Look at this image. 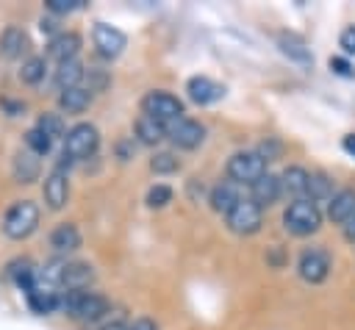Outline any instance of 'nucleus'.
Returning <instances> with one entry per match:
<instances>
[{
	"mask_svg": "<svg viewBox=\"0 0 355 330\" xmlns=\"http://www.w3.org/2000/svg\"><path fill=\"white\" fill-rule=\"evenodd\" d=\"M58 308H64L75 319L94 322L103 313H108V299L94 291H67L64 297H58Z\"/></svg>",
	"mask_w": 355,
	"mask_h": 330,
	"instance_id": "1",
	"label": "nucleus"
},
{
	"mask_svg": "<svg viewBox=\"0 0 355 330\" xmlns=\"http://www.w3.org/2000/svg\"><path fill=\"white\" fill-rule=\"evenodd\" d=\"M36 225H39V208H36V202H31V200L14 202V205L6 211V216H3V233H6L8 238H14V241L28 238V236L36 230Z\"/></svg>",
	"mask_w": 355,
	"mask_h": 330,
	"instance_id": "2",
	"label": "nucleus"
},
{
	"mask_svg": "<svg viewBox=\"0 0 355 330\" xmlns=\"http://www.w3.org/2000/svg\"><path fill=\"white\" fill-rule=\"evenodd\" d=\"M283 227L294 236H311L322 227V214L311 200H294L283 211Z\"/></svg>",
	"mask_w": 355,
	"mask_h": 330,
	"instance_id": "3",
	"label": "nucleus"
},
{
	"mask_svg": "<svg viewBox=\"0 0 355 330\" xmlns=\"http://www.w3.org/2000/svg\"><path fill=\"white\" fill-rule=\"evenodd\" d=\"M97 147H100V133L89 122H80L64 133V158L67 161H83V158L94 155Z\"/></svg>",
	"mask_w": 355,
	"mask_h": 330,
	"instance_id": "4",
	"label": "nucleus"
},
{
	"mask_svg": "<svg viewBox=\"0 0 355 330\" xmlns=\"http://www.w3.org/2000/svg\"><path fill=\"white\" fill-rule=\"evenodd\" d=\"M227 175L233 183H255L261 175H266V158L261 153H252V150H241L236 155H230L227 161Z\"/></svg>",
	"mask_w": 355,
	"mask_h": 330,
	"instance_id": "5",
	"label": "nucleus"
},
{
	"mask_svg": "<svg viewBox=\"0 0 355 330\" xmlns=\"http://www.w3.org/2000/svg\"><path fill=\"white\" fill-rule=\"evenodd\" d=\"M225 219H227V227H230L236 236H252V233H258L261 225H263V208L255 205L252 200H244V197H241Z\"/></svg>",
	"mask_w": 355,
	"mask_h": 330,
	"instance_id": "6",
	"label": "nucleus"
},
{
	"mask_svg": "<svg viewBox=\"0 0 355 330\" xmlns=\"http://www.w3.org/2000/svg\"><path fill=\"white\" fill-rule=\"evenodd\" d=\"M141 111H144V116L166 125V122L183 116V103L175 94H169V92H150L141 100Z\"/></svg>",
	"mask_w": 355,
	"mask_h": 330,
	"instance_id": "7",
	"label": "nucleus"
},
{
	"mask_svg": "<svg viewBox=\"0 0 355 330\" xmlns=\"http://www.w3.org/2000/svg\"><path fill=\"white\" fill-rule=\"evenodd\" d=\"M166 139L183 150H194L197 144H202L205 139V128L197 122V119H189V116H180V119H172L166 122Z\"/></svg>",
	"mask_w": 355,
	"mask_h": 330,
	"instance_id": "8",
	"label": "nucleus"
},
{
	"mask_svg": "<svg viewBox=\"0 0 355 330\" xmlns=\"http://www.w3.org/2000/svg\"><path fill=\"white\" fill-rule=\"evenodd\" d=\"M330 255H327V250H322V247H311V250H305L302 255H300V263H297V269H300V277L305 280V283H322L327 275H330Z\"/></svg>",
	"mask_w": 355,
	"mask_h": 330,
	"instance_id": "9",
	"label": "nucleus"
},
{
	"mask_svg": "<svg viewBox=\"0 0 355 330\" xmlns=\"http://www.w3.org/2000/svg\"><path fill=\"white\" fill-rule=\"evenodd\" d=\"M92 39H94V47H97V53L103 58H116L125 50V44H128L125 33L119 28H114V25H105V22H97L94 25Z\"/></svg>",
	"mask_w": 355,
	"mask_h": 330,
	"instance_id": "10",
	"label": "nucleus"
},
{
	"mask_svg": "<svg viewBox=\"0 0 355 330\" xmlns=\"http://www.w3.org/2000/svg\"><path fill=\"white\" fill-rule=\"evenodd\" d=\"M186 92H189V97H191L197 105H211V103H216V100L225 97V86L216 83V80H211V78H205V75L191 78V80L186 83Z\"/></svg>",
	"mask_w": 355,
	"mask_h": 330,
	"instance_id": "11",
	"label": "nucleus"
},
{
	"mask_svg": "<svg viewBox=\"0 0 355 330\" xmlns=\"http://www.w3.org/2000/svg\"><path fill=\"white\" fill-rule=\"evenodd\" d=\"M67 197H69V180H67V175H64L61 166H58V169H53V172L47 175V180H44V202H47V208L58 211V208L67 205Z\"/></svg>",
	"mask_w": 355,
	"mask_h": 330,
	"instance_id": "12",
	"label": "nucleus"
},
{
	"mask_svg": "<svg viewBox=\"0 0 355 330\" xmlns=\"http://www.w3.org/2000/svg\"><path fill=\"white\" fill-rule=\"evenodd\" d=\"M327 216H330V222H336V225L344 227V225L355 216V191H352V189L336 191L333 200L327 202Z\"/></svg>",
	"mask_w": 355,
	"mask_h": 330,
	"instance_id": "13",
	"label": "nucleus"
},
{
	"mask_svg": "<svg viewBox=\"0 0 355 330\" xmlns=\"http://www.w3.org/2000/svg\"><path fill=\"white\" fill-rule=\"evenodd\" d=\"M239 200H241V191H239V183H233V180H219L211 189V208L216 214H225L227 216Z\"/></svg>",
	"mask_w": 355,
	"mask_h": 330,
	"instance_id": "14",
	"label": "nucleus"
},
{
	"mask_svg": "<svg viewBox=\"0 0 355 330\" xmlns=\"http://www.w3.org/2000/svg\"><path fill=\"white\" fill-rule=\"evenodd\" d=\"M308 177H311V172H305L302 166H288L280 175V194L294 197V200H305V194H308Z\"/></svg>",
	"mask_w": 355,
	"mask_h": 330,
	"instance_id": "15",
	"label": "nucleus"
},
{
	"mask_svg": "<svg viewBox=\"0 0 355 330\" xmlns=\"http://www.w3.org/2000/svg\"><path fill=\"white\" fill-rule=\"evenodd\" d=\"M250 189H252V197H250V200H252L255 205H261V208H263V205H272V202H277V197H280V177L266 172V175H261Z\"/></svg>",
	"mask_w": 355,
	"mask_h": 330,
	"instance_id": "16",
	"label": "nucleus"
},
{
	"mask_svg": "<svg viewBox=\"0 0 355 330\" xmlns=\"http://www.w3.org/2000/svg\"><path fill=\"white\" fill-rule=\"evenodd\" d=\"M92 280H94V272H92L89 263H67L64 266V277H61V288H67V291H83Z\"/></svg>",
	"mask_w": 355,
	"mask_h": 330,
	"instance_id": "17",
	"label": "nucleus"
},
{
	"mask_svg": "<svg viewBox=\"0 0 355 330\" xmlns=\"http://www.w3.org/2000/svg\"><path fill=\"white\" fill-rule=\"evenodd\" d=\"M25 44H28V36H25L22 28L8 25V28L3 31V36H0V53H3L6 58H19V55L25 53Z\"/></svg>",
	"mask_w": 355,
	"mask_h": 330,
	"instance_id": "18",
	"label": "nucleus"
},
{
	"mask_svg": "<svg viewBox=\"0 0 355 330\" xmlns=\"http://www.w3.org/2000/svg\"><path fill=\"white\" fill-rule=\"evenodd\" d=\"M78 47H80V36L78 33H58L53 42H50V55L61 64V61H69L78 55Z\"/></svg>",
	"mask_w": 355,
	"mask_h": 330,
	"instance_id": "19",
	"label": "nucleus"
},
{
	"mask_svg": "<svg viewBox=\"0 0 355 330\" xmlns=\"http://www.w3.org/2000/svg\"><path fill=\"white\" fill-rule=\"evenodd\" d=\"M86 75L83 64L78 58H69V61H61L58 69H55V86L64 92V89H75L80 83V78Z\"/></svg>",
	"mask_w": 355,
	"mask_h": 330,
	"instance_id": "20",
	"label": "nucleus"
},
{
	"mask_svg": "<svg viewBox=\"0 0 355 330\" xmlns=\"http://www.w3.org/2000/svg\"><path fill=\"white\" fill-rule=\"evenodd\" d=\"M89 103H92V92L83 89V86L64 89V92L58 94V105H61L67 114H80V111L89 108Z\"/></svg>",
	"mask_w": 355,
	"mask_h": 330,
	"instance_id": "21",
	"label": "nucleus"
},
{
	"mask_svg": "<svg viewBox=\"0 0 355 330\" xmlns=\"http://www.w3.org/2000/svg\"><path fill=\"white\" fill-rule=\"evenodd\" d=\"M50 244H53L58 252H72V250L80 247V230H78L75 225L64 222V225H58V227L50 233Z\"/></svg>",
	"mask_w": 355,
	"mask_h": 330,
	"instance_id": "22",
	"label": "nucleus"
},
{
	"mask_svg": "<svg viewBox=\"0 0 355 330\" xmlns=\"http://www.w3.org/2000/svg\"><path fill=\"white\" fill-rule=\"evenodd\" d=\"M136 136L141 144H158L161 139H166V125L164 122H155L150 116H141L136 122Z\"/></svg>",
	"mask_w": 355,
	"mask_h": 330,
	"instance_id": "23",
	"label": "nucleus"
},
{
	"mask_svg": "<svg viewBox=\"0 0 355 330\" xmlns=\"http://www.w3.org/2000/svg\"><path fill=\"white\" fill-rule=\"evenodd\" d=\"M308 200L311 202H322V200H333V180L324 175V172H311L308 177Z\"/></svg>",
	"mask_w": 355,
	"mask_h": 330,
	"instance_id": "24",
	"label": "nucleus"
},
{
	"mask_svg": "<svg viewBox=\"0 0 355 330\" xmlns=\"http://www.w3.org/2000/svg\"><path fill=\"white\" fill-rule=\"evenodd\" d=\"M8 275H11V280L22 288V291H31L33 288V283H36V269H33V263L31 261H14L11 266H8Z\"/></svg>",
	"mask_w": 355,
	"mask_h": 330,
	"instance_id": "25",
	"label": "nucleus"
},
{
	"mask_svg": "<svg viewBox=\"0 0 355 330\" xmlns=\"http://www.w3.org/2000/svg\"><path fill=\"white\" fill-rule=\"evenodd\" d=\"M277 42H280V50H283L291 61H297V64H311V61H313L311 50H308L297 36H286V33H283Z\"/></svg>",
	"mask_w": 355,
	"mask_h": 330,
	"instance_id": "26",
	"label": "nucleus"
},
{
	"mask_svg": "<svg viewBox=\"0 0 355 330\" xmlns=\"http://www.w3.org/2000/svg\"><path fill=\"white\" fill-rule=\"evenodd\" d=\"M36 175H39V161L33 158V153H19L14 158V177L19 183H31L36 180Z\"/></svg>",
	"mask_w": 355,
	"mask_h": 330,
	"instance_id": "27",
	"label": "nucleus"
},
{
	"mask_svg": "<svg viewBox=\"0 0 355 330\" xmlns=\"http://www.w3.org/2000/svg\"><path fill=\"white\" fill-rule=\"evenodd\" d=\"M28 305H31L36 313H50L53 308H58V291L31 288V291H28Z\"/></svg>",
	"mask_w": 355,
	"mask_h": 330,
	"instance_id": "28",
	"label": "nucleus"
},
{
	"mask_svg": "<svg viewBox=\"0 0 355 330\" xmlns=\"http://www.w3.org/2000/svg\"><path fill=\"white\" fill-rule=\"evenodd\" d=\"M36 130H42L50 141L53 139H64V119L58 114H42L36 122Z\"/></svg>",
	"mask_w": 355,
	"mask_h": 330,
	"instance_id": "29",
	"label": "nucleus"
},
{
	"mask_svg": "<svg viewBox=\"0 0 355 330\" xmlns=\"http://www.w3.org/2000/svg\"><path fill=\"white\" fill-rule=\"evenodd\" d=\"M19 78L25 80V83H39L42 78H44V58H39V55H31L25 64H22V69H19Z\"/></svg>",
	"mask_w": 355,
	"mask_h": 330,
	"instance_id": "30",
	"label": "nucleus"
},
{
	"mask_svg": "<svg viewBox=\"0 0 355 330\" xmlns=\"http://www.w3.org/2000/svg\"><path fill=\"white\" fill-rule=\"evenodd\" d=\"M25 144H28V150L33 153V155H47V150H50V139L42 133V130H36V128H31L28 133H25Z\"/></svg>",
	"mask_w": 355,
	"mask_h": 330,
	"instance_id": "31",
	"label": "nucleus"
},
{
	"mask_svg": "<svg viewBox=\"0 0 355 330\" xmlns=\"http://www.w3.org/2000/svg\"><path fill=\"white\" fill-rule=\"evenodd\" d=\"M180 164H178V158L172 155V153H158V155H153V161H150V169L153 172H158V175H169V172H175Z\"/></svg>",
	"mask_w": 355,
	"mask_h": 330,
	"instance_id": "32",
	"label": "nucleus"
},
{
	"mask_svg": "<svg viewBox=\"0 0 355 330\" xmlns=\"http://www.w3.org/2000/svg\"><path fill=\"white\" fill-rule=\"evenodd\" d=\"M169 200H172V189H169V186H161V183H158V186H153V189L147 191V205H150V208H164Z\"/></svg>",
	"mask_w": 355,
	"mask_h": 330,
	"instance_id": "33",
	"label": "nucleus"
},
{
	"mask_svg": "<svg viewBox=\"0 0 355 330\" xmlns=\"http://www.w3.org/2000/svg\"><path fill=\"white\" fill-rule=\"evenodd\" d=\"M83 3L86 0H44L47 11H53V14H72V11L83 8Z\"/></svg>",
	"mask_w": 355,
	"mask_h": 330,
	"instance_id": "34",
	"label": "nucleus"
},
{
	"mask_svg": "<svg viewBox=\"0 0 355 330\" xmlns=\"http://www.w3.org/2000/svg\"><path fill=\"white\" fill-rule=\"evenodd\" d=\"M338 47L347 53V55H355V25L344 28L341 36H338Z\"/></svg>",
	"mask_w": 355,
	"mask_h": 330,
	"instance_id": "35",
	"label": "nucleus"
},
{
	"mask_svg": "<svg viewBox=\"0 0 355 330\" xmlns=\"http://www.w3.org/2000/svg\"><path fill=\"white\" fill-rule=\"evenodd\" d=\"M330 69L336 72V75H341V78H355V69H352V64L347 61V58H330Z\"/></svg>",
	"mask_w": 355,
	"mask_h": 330,
	"instance_id": "36",
	"label": "nucleus"
},
{
	"mask_svg": "<svg viewBox=\"0 0 355 330\" xmlns=\"http://www.w3.org/2000/svg\"><path fill=\"white\" fill-rule=\"evenodd\" d=\"M130 330H158V327H155V322H153V319L141 316V319H136V322L130 324Z\"/></svg>",
	"mask_w": 355,
	"mask_h": 330,
	"instance_id": "37",
	"label": "nucleus"
},
{
	"mask_svg": "<svg viewBox=\"0 0 355 330\" xmlns=\"http://www.w3.org/2000/svg\"><path fill=\"white\" fill-rule=\"evenodd\" d=\"M341 147H344V153H347V155H352V158H355V133H349V136H344V141H341Z\"/></svg>",
	"mask_w": 355,
	"mask_h": 330,
	"instance_id": "38",
	"label": "nucleus"
},
{
	"mask_svg": "<svg viewBox=\"0 0 355 330\" xmlns=\"http://www.w3.org/2000/svg\"><path fill=\"white\" fill-rule=\"evenodd\" d=\"M344 238H347L349 244H355V216H352V219L344 225Z\"/></svg>",
	"mask_w": 355,
	"mask_h": 330,
	"instance_id": "39",
	"label": "nucleus"
},
{
	"mask_svg": "<svg viewBox=\"0 0 355 330\" xmlns=\"http://www.w3.org/2000/svg\"><path fill=\"white\" fill-rule=\"evenodd\" d=\"M103 330H130V324H128V322H122V319H116V322H111V324H105Z\"/></svg>",
	"mask_w": 355,
	"mask_h": 330,
	"instance_id": "40",
	"label": "nucleus"
}]
</instances>
